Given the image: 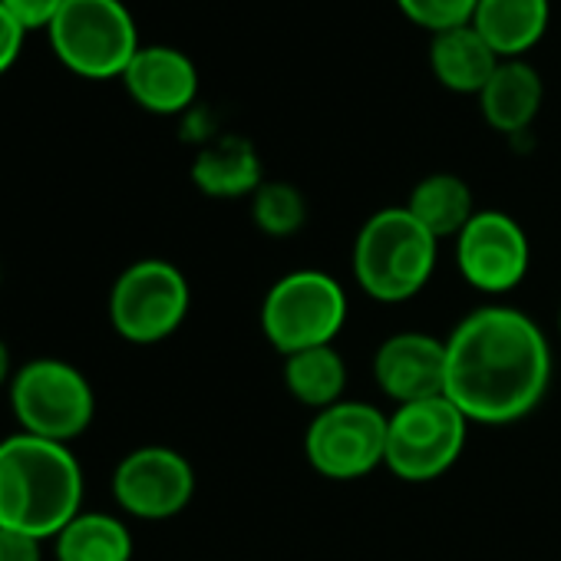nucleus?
<instances>
[{
	"mask_svg": "<svg viewBox=\"0 0 561 561\" xmlns=\"http://www.w3.org/2000/svg\"><path fill=\"white\" fill-rule=\"evenodd\" d=\"M548 383V334L518 308L482 305L446 337V400L469 423L512 426L538 410Z\"/></svg>",
	"mask_w": 561,
	"mask_h": 561,
	"instance_id": "nucleus-1",
	"label": "nucleus"
},
{
	"mask_svg": "<svg viewBox=\"0 0 561 561\" xmlns=\"http://www.w3.org/2000/svg\"><path fill=\"white\" fill-rule=\"evenodd\" d=\"M83 512V469L64 443L31 433L0 439V528L57 538Z\"/></svg>",
	"mask_w": 561,
	"mask_h": 561,
	"instance_id": "nucleus-2",
	"label": "nucleus"
},
{
	"mask_svg": "<svg viewBox=\"0 0 561 561\" xmlns=\"http://www.w3.org/2000/svg\"><path fill=\"white\" fill-rule=\"evenodd\" d=\"M439 241L410 215L407 205L374 211L354 238V280L380 305H407L433 280Z\"/></svg>",
	"mask_w": 561,
	"mask_h": 561,
	"instance_id": "nucleus-3",
	"label": "nucleus"
},
{
	"mask_svg": "<svg viewBox=\"0 0 561 561\" xmlns=\"http://www.w3.org/2000/svg\"><path fill=\"white\" fill-rule=\"evenodd\" d=\"M351 305L344 285L321 267H298L277 277L261 301V334L280 354L328 347L341 337Z\"/></svg>",
	"mask_w": 561,
	"mask_h": 561,
	"instance_id": "nucleus-4",
	"label": "nucleus"
},
{
	"mask_svg": "<svg viewBox=\"0 0 561 561\" xmlns=\"http://www.w3.org/2000/svg\"><path fill=\"white\" fill-rule=\"evenodd\" d=\"M47 34L57 60L83 80H123L142 47L123 0H67Z\"/></svg>",
	"mask_w": 561,
	"mask_h": 561,
	"instance_id": "nucleus-5",
	"label": "nucleus"
},
{
	"mask_svg": "<svg viewBox=\"0 0 561 561\" xmlns=\"http://www.w3.org/2000/svg\"><path fill=\"white\" fill-rule=\"evenodd\" d=\"M466 439L469 420L453 400L433 397L403 403L387 416L383 469L410 485L433 482L459 462Z\"/></svg>",
	"mask_w": 561,
	"mask_h": 561,
	"instance_id": "nucleus-6",
	"label": "nucleus"
},
{
	"mask_svg": "<svg viewBox=\"0 0 561 561\" xmlns=\"http://www.w3.org/2000/svg\"><path fill=\"white\" fill-rule=\"evenodd\" d=\"M11 410L21 433L70 446L90 430L96 416V393L73 364L41 357L14 374Z\"/></svg>",
	"mask_w": 561,
	"mask_h": 561,
	"instance_id": "nucleus-7",
	"label": "nucleus"
},
{
	"mask_svg": "<svg viewBox=\"0 0 561 561\" xmlns=\"http://www.w3.org/2000/svg\"><path fill=\"white\" fill-rule=\"evenodd\" d=\"M192 308V288L182 267L165 257L133 261L110 291L113 331L139 347L162 344L172 337Z\"/></svg>",
	"mask_w": 561,
	"mask_h": 561,
	"instance_id": "nucleus-8",
	"label": "nucleus"
},
{
	"mask_svg": "<svg viewBox=\"0 0 561 561\" xmlns=\"http://www.w3.org/2000/svg\"><path fill=\"white\" fill-rule=\"evenodd\" d=\"M387 413L364 400H341L318 410L305 430L308 466L331 482H357L383 466Z\"/></svg>",
	"mask_w": 561,
	"mask_h": 561,
	"instance_id": "nucleus-9",
	"label": "nucleus"
},
{
	"mask_svg": "<svg viewBox=\"0 0 561 561\" xmlns=\"http://www.w3.org/2000/svg\"><path fill=\"white\" fill-rule=\"evenodd\" d=\"M456 267L479 295H508L528 277L531 241L502 208H479L456 238Z\"/></svg>",
	"mask_w": 561,
	"mask_h": 561,
	"instance_id": "nucleus-10",
	"label": "nucleus"
},
{
	"mask_svg": "<svg viewBox=\"0 0 561 561\" xmlns=\"http://www.w3.org/2000/svg\"><path fill=\"white\" fill-rule=\"evenodd\" d=\"M113 499L126 515L142 522L175 518L195 499V469L172 446H139L119 459Z\"/></svg>",
	"mask_w": 561,
	"mask_h": 561,
	"instance_id": "nucleus-11",
	"label": "nucleus"
},
{
	"mask_svg": "<svg viewBox=\"0 0 561 561\" xmlns=\"http://www.w3.org/2000/svg\"><path fill=\"white\" fill-rule=\"evenodd\" d=\"M374 380L397 407L446 397V341L423 331H400L380 341Z\"/></svg>",
	"mask_w": 561,
	"mask_h": 561,
	"instance_id": "nucleus-12",
	"label": "nucleus"
},
{
	"mask_svg": "<svg viewBox=\"0 0 561 561\" xmlns=\"http://www.w3.org/2000/svg\"><path fill=\"white\" fill-rule=\"evenodd\" d=\"M123 83L129 96L156 116L188 113L198 96V70L192 57L169 44H142L129 60Z\"/></svg>",
	"mask_w": 561,
	"mask_h": 561,
	"instance_id": "nucleus-13",
	"label": "nucleus"
},
{
	"mask_svg": "<svg viewBox=\"0 0 561 561\" xmlns=\"http://www.w3.org/2000/svg\"><path fill=\"white\" fill-rule=\"evenodd\" d=\"M195 188L208 198H251L264 185V165L248 136H215L202 142L188 169Z\"/></svg>",
	"mask_w": 561,
	"mask_h": 561,
	"instance_id": "nucleus-14",
	"label": "nucleus"
},
{
	"mask_svg": "<svg viewBox=\"0 0 561 561\" xmlns=\"http://www.w3.org/2000/svg\"><path fill=\"white\" fill-rule=\"evenodd\" d=\"M541 100H545V83L538 70L525 60H502L492 80L479 93V110L495 133L522 136L535 123Z\"/></svg>",
	"mask_w": 561,
	"mask_h": 561,
	"instance_id": "nucleus-15",
	"label": "nucleus"
},
{
	"mask_svg": "<svg viewBox=\"0 0 561 561\" xmlns=\"http://www.w3.org/2000/svg\"><path fill=\"white\" fill-rule=\"evenodd\" d=\"M499 64L502 57L485 44V37L472 24L439 31L430 41V70L453 93L479 96L499 70Z\"/></svg>",
	"mask_w": 561,
	"mask_h": 561,
	"instance_id": "nucleus-16",
	"label": "nucleus"
},
{
	"mask_svg": "<svg viewBox=\"0 0 561 561\" xmlns=\"http://www.w3.org/2000/svg\"><path fill=\"white\" fill-rule=\"evenodd\" d=\"M548 0H479L472 27L502 60H522L548 31Z\"/></svg>",
	"mask_w": 561,
	"mask_h": 561,
	"instance_id": "nucleus-17",
	"label": "nucleus"
},
{
	"mask_svg": "<svg viewBox=\"0 0 561 561\" xmlns=\"http://www.w3.org/2000/svg\"><path fill=\"white\" fill-rule=\"evenodd\" d=\"M407 208L436 241H443V238L456 241L459 231L479 211L469 182L453 172H433V175L420 179L407 198Z\"/></svg>",
	"mask_w": 561,
	"mask_h": 561,
	"instance_id": "nucleus-18",
	"label": "nucleus"
},
{
	"mask_svg": "<svg viewBox=\"0 0 561 561\" xmlns=\"http://www.w3.org/2000/svg\"><path fill=\"white\" fill-rule=\"evenodd\" d=\"M285 390L308 410H328L341 400H347V360L344 354L328 344V347H311L285 357V370H280Z\"/></svg>",
	"mask_w": 561,
	"mask_h": 561,
	"instance_id": "nucleus-19",
	"label": "nucleus"
},
{
	"mask_svg": "<svg viewBox=\"0 0 561 561\" xmlns=\"http://www.w3.org/2000/svg\"><path fill=\"white\" fill-rule=\"evenodd\" d=\"M133 531L110 512H80L54 538L57 561H133Z\"/></svg>",
	"mask_w": 561,
	"mask_h": 561,
	"instance_id": "nucleus-20",
	"label": "nucleus"
},
{
	"mask_svg": "<svg viewBox=\"0 0 561 561\" xmlns=\"http://www.w3.org/2000/svg\"><path fill=\"white\" fill-rule=\"evenodd\" d=\"M251 221L267 238H291L308 221V198L291 182L264 179V185L251 195Z\"/></svg>",
	"mask_w": 561,
	"mask_h": 561,
	"instance_id": "nucleus-21",
	"label": "nucleus"
},
{
	"mask_svg": "<svg viewBox=\"0 0 561 561\" xmlns=\"http://www.w3.org/2000/svg\"><path fill=\"white\" fill-rule=\"evenodd\" d=\"M479 0H397V8L423 31L439 34L449 27L472 24Z\"/></svg>",
	"mask_w": 561,
	"mask_h": 561,
	"instance_id": "nucleus-22",
	"label": "nucleus"
},
{
	"mask_svg": "<svg viewBox=\"0 0 561 561\" xmlns=\"http://www.w3.org/2000/svg\"><path fill=\"white\" fill-rule=\"evenodd\" d=\"M0 4H4L11 18L31 34V31H47L67 0H0Z\"/></svg>",
	"mask_w": 561,
	"mask_h": 561,
	"instance_id": "nucleus-23",
	"label": "nucleus"
},
{
	"mask_svg": "<svg viewBox=\"0 0 561 561\" xmlns=\"http://www.w3.org/2000/svg\"><path fill=\"white\" fill-rule=\"evenodd\" d=\"M0 561H44V538L0 528Z\"/></svg>",
	"mask_w": 561,
	"mask_h": 561,
	"instance_id": "nucleus-24",
	"label": "nucleus"
},
{
	"mask_svg": "<svg viewBox=\"0 0 561 561\" xmlns=\"http://www.w3.org/2000/svg\"><path fill=\"white\" fill-rule=\"evenodd\" d=\"M24 37H27V31L11 18V11L4 4H0V77L18 64V57L24 50Z\"/></svg>",
	"mask_w": 561,
	"mask_h": 561,
	"instance_id": "nucleus-25",
	"label": "nucleus"
},
{
	"mask_svg": "<svg viewBox=\"0 0 561 561\" xmlns=\"http://www.w3.org/2000/svg\"><path fill=\"white\" fill-rule=\"evenodd\" d=\"M14 380V367H11V351H8V344L0 341V387L4 383H11Z\"/></svg>",
	"mask_w": 561,
	"mask_h": 561,
	"instance_id": "nucleus-26",
	"label": "nucleus"
},
{
	"mask_svg": "<svg viewBox=\"0 0 561 561\" xmlns=\"http://www.w3.org/2000/svg\"><path fill=\"white\" fill-rule=\"evenodd\" d=\"M558 334H561V311H558Z\"/></svg>",
	"mask_w": 561,
	"mask_h": 561,
	"instance_id": "nucleus-27",
	"label": "nucleus"
}]
</instances>
